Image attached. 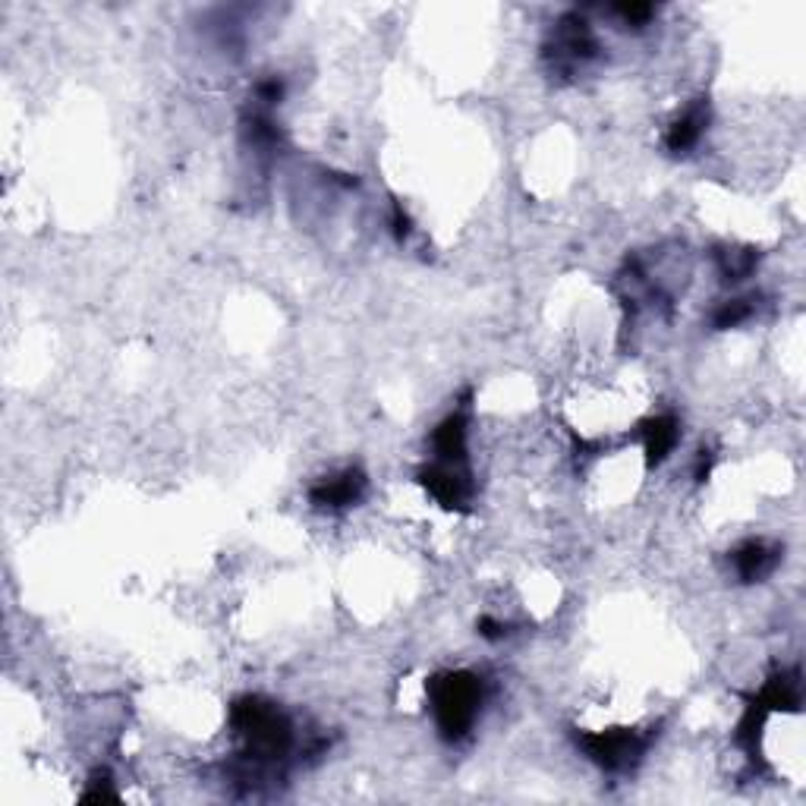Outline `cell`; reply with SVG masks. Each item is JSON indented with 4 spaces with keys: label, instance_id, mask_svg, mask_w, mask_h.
I'll return each instance as SVG.
<instances>
[{
    "label": "cell",
    "instance_id": "6da1fadb",
    "mask_svg": "<svg viewBox=\"0 0 806 806\" xmlns=\"http://www.w3.org/2000/svg\"><path fill=\"white\" fill-rule=\"evenodd\" d=\"M483 706V684L473 674H447L432 684V712L441 737L464 740L473 731Z\"/></svg>",
    "mask_w": 806,
    "mask_h": 806
},
{
    "label": "cell",
    "instance_id": "7a4b0ae2",
    "mask_svg": "<svg viewBox=\"0 0 806 806\" xmlns=\"http://www.w3.org/2000/svg\"><path fill=\"white\" fill-rule=\"evenodd\" d=\"M363 489H366V479L363 473L356 469H343L338 476H328L321 479L316 489H313V501L318 508H328V511H338V508H350L363 498Z\"/></svg>",
    "mask_w": 806,
    "mask_h": 806
},
{
    "label": "cell",
    "instance_id": "3957f363",
    "mask_svg": "<svg viewBox=\"0 0 806 806\" xmlns=\"http://www.w3.org/2000/svg\"><path fill=\"white\" fill-rule=\"evenodd\" d=\"M779 564V545H769L762 538H750L743 542L737 552H734V570L740 580L753 583V580H762L765 574H772Z\"/></svg>",
    "mask_w": 806,
    "mask_h": 806
},
{
    "label": "cell",
    "instance_id": "277c9868",
    "mask_svg": "<svg viewBox=\"0 0 806 806\" xmlns=\"http://www.w3.org/2000/svg\"><path fill=\"white\" fill-rule=\"evenodd\" d=\"M706 121V107H690V111H684L678 121L671 123V129H668V139H665L668 148L671 151H690V148L703 139Z\"/></svg>",
    "mask_w": 806,
    "mask_h": 806
}]
</instances>
